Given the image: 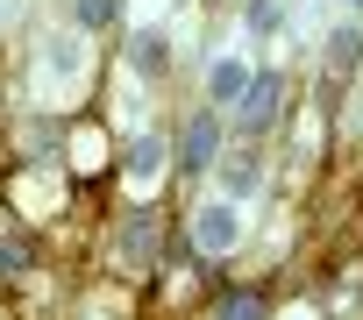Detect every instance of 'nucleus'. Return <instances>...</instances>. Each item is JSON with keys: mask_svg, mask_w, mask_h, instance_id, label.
Masks as SVG:
<instances>
[{"mask_svg": "<svg viewBox=\"0 0 363 320\" xmlns=\"http://www.w3.org/2000/svg\"><path fill=\"white\" fill-rule=\"evenodd\" d=\"M235 235H242V221H235V200H221V207H200V221H193V249H200V256H221V249H235Z\"/></svg>", "mask_w": 363, "mask_h": 320, "instance_id": "1", "label": "nucleus"}, {"mask_svg": "<svg viewBox=\"0 0 363 320\" xmlns=\"http://www.w3.org/2000/svg\"><path fill=\"white\" fill-rule=\"evenodd\" d=\"M278 93H285V86H278L271 72H250V93H242V107H235L242 128H271V121H278Z\"/></svg>", "mask_w": 363, "mask_h": 320, "instance_id": "2", "label": "nucleus"}, {"mask_svg": "<svg viewBox=\"0 0 363 320\" xmlns=\"http://www.w3.org/2000/svg\"><path fill=\"white\" fill-rule=\"evenodd\" d=\"M214 149H221V121H214V114H193V121H186V149H178V164H186V171H207Z\"/></svg>", "mask_w": 363, "mask_h": 320, "instance_id": "3", "label": "nucleus"}, {"mask_svg": "<svg viewBox=\"0 0 363 320\" xmlns=\"http://www.w3.org/2000/svg\"><path fill=\"white\" fill-rule=\"evenodd\" d=\"M128 64H135L143 79H164V72H171V36H164V29H135V36H128Z\"/></svg>", "mask_w": 363, "mask_h": 320, "instance_id": "4", "label": "nucleus"}, {"mask_svg": "<svg viewBox=\"0 0 363 320\" xmlns=\"http://www.w3.org/2000/svg\"><path fill=\"white\" fill-rule=\"evenodd\" d=\"M207 93H214V107H242V93H250V64H242V57H221V64L207 72Z\"/></svg>", "mask_w": 363, "mask_h": 320, "instance_id": "5", "label": "nucleus"}, {"mask_svg": "<svg viewBox=\"0 0 363 320\" xmlns=\"http://www.w3.org/2000/svg\"><path fill=\"white\" fill-rule=\"evenodd\" d=\"M257 178H264V156H257V149H228V164H221L228 200H250V193H257Z\"/></svg>", "mask_w": 363, "mask_h": 320, "instance_id": "6", "label": "nucleus"}, {"mask_svg": "<svg viewBox=\"0 0 363 320\" xmlns=\"http://www.w3.org/2000/svg\"><path fill=\"white\" fill-rule=\"evenodd\" d=\"M356 64H363V29L349 22V29H335V36H328V79H349Z\"/></svg>", "mask_w": 363, "mask_h": 320, "instance_id": "7", "label": "nucleus"}, {"mask_svg": "<svg viewBox=\"0 0 363 320\" xmlns=\"http://www.w3.org/2000/svg\"><path fill=\"white\" fill-rule=\"evenodd\" d=\"M121 171H128V178H157V171H164V135H135L128 156H121Z\"/></svg>", "mask_w": 363, "mask_h": 320, "instance_id": "8", "label": "nucleus"}, {"mask_svg": "<svg viewBox=\"0 0 363 320\" xmlns=\"http://www.w3.org/2000/svg\"><path fill=\"white\" fill-rule=\"evenodd\" d=\"M114 242H121V256H128V263H150V242H157V221H150V214H128Z\"/></svg>", "mask_w": 363, "mask_h": 320, "instance_id": "9", "label": "nucleus"}, {"mask_svg": "<svg viewBox=\"0 0 363 320\" xmlns=\"http://www.w3.org/2000/svg\"><path fill=\"white\" fill-rule=\"evenodd\" d=\"M214 320H264V299H257V292H221Z\"/></svg>", "mask_w": 363, "mask_h": 320, "instance_id": "10", "label": "nucleus"}, {"mask_svg": "<svg viewBox=\"0 0 363 320\" xmlns=\"http://www.w3.org/2000/svg\"><path fill=\"white\" fill-rule=\"evenodd\" d=\"M29 256H36L29 235H0V270H29Z\"/></svg>", "mask_w": 363, "mask_h": 320, "instance_id": "11", "label": "nucleus"}, {"mask_svg": "<svg viewBox=\"0 0 363 320\" xmlns=\"http://www.w3.org/2000/svg\"><path fill=\"white\" fill-rule=\"evenodd\" d=\"M43 64H50V72H79V43H72V36H50V43H43Z\"/></svg>", "mask_w": 363, "mask_h": 320, "instance_id": "12", "label": "nucleus"}, {"mask_svg": "<svg viewBox=\"0 0 363 320\" xmlns=\"http://www.w3.org/2000/svg\"><path fill=\"white\" fill-rule=\"evenodd\" d=\"M278 15H285L278 0H250V29H257V36H271V29H278Z\"/></svg>", "mask_w": 363, "mask_h": 320, "instance_id": "13", "label": "nucleus"}, {"mask_svg": "<svg viewBox=\"0 0 363 320\" xmlns=\"http://www.w3.org/2000/svg\"><path fill=\"white\" fill-rule=\"evenodd\" d=\"M114 15V0H86V22H107Z\"/></svg>", "mask_w": 363, "mask_h": 320, "instance_id": "14", "label": "nucleus"}]
</instances>
